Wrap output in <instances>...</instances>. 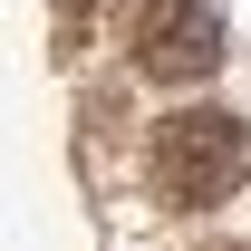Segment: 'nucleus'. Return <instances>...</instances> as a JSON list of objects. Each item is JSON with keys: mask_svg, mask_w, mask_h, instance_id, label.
I'll list each match as a JSON object with an SVG mask.
<instances>
[{"mask_svg": "<svg viewBox=\"0 0 251 251\" xmlns=\"http://www.w3.org/2000/svg\"><path fill=\"white\" fill-rule=\"evenodd\" d=\"M126 49H135V68H145V77L193 87V77H213V58H222V20L203 10V0H135Z\"/></svg>", "mask_w": 251, "mask_h": 251, "instance_id": "nucleus-2", "label": "nucleus"}, {"mask_svg": "<svg viewBox=\"0 0 251 251\" xmlns=\"http://www.w3.org/2000/svg\"><path fill=\"white\" fill-rule=\"evenodd\" d=\"M251 174V126L222 106H184L155 126V193L164 203H222Z\"/></svg>", "mask_w": 251, "mask_h": 251, "instance_id": "nucleus-1", "label": "nucleus"}]
</instances>
